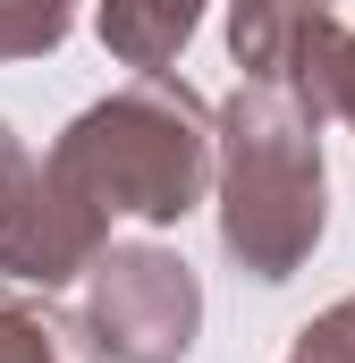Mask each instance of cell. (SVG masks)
I'll use <instances>...</instances> for the list:
<instances>
[{"label":"cell","mask_w":355,"mask_h":363,"mask_svg":"<svg viewBox=\"0 0 355 363\" xmlns=\"http://www.w3.org/2000/svg\"><path fill=\"white\" fill-rule=\"evenodd\" d=\"M279 85L296 93L313 118H347L355 127V26L322 17V26L288 51V77H279Z\"/></svg>","instance_id":"cell-8"},{"label":"cell","mask_w":355,"mask_h":363,"mask_svg":"<svg viewBox=\"0 0 355 363\" xmlns=\"http://www.w3.org/2000/svg\"><path fill=\"white\" fill-rule=\"evenodd\" d=\"M43 161L68 169L110 220L127 211L144 228H170L203 203V186L220 169V110L161 68V77H136V85L102 93L93 110H77Z\"/></svg>","instance_id":"cell-2"},{"label":"cell","mask_w":355,"mask_h":363,"mask_svg":"<svg viewBox=\"0 0 355 363\" xmlns=\"http://www.w3.org/2000/svg\"><path fill=\"white\" fill-rule=\"evenodd\" d=\"M322 17H339V0H229V60H237V77L279 85L288 77V51Z\"/></svg>","instance_id":"cell-6"},{"label":"cell","mask_w":355,"mask_h":363,"mask_svg":"<svg viewBox=\"0 0 355 363\" xmlns=\"http://www.w3.org/2000/svg\"><path fill=\"white\" fill-rule=\"evenodd\" d=\"M17 169H26V144H17V127H9V118H0V186L17 178Z\"/></svg>","instance_id":"cell-11"},{"label":"cell","mask_w":355,"mask_h":363,"mask_svg":"<svg viewBox=\"0 0 355 363\" xmlns=\"http://www.w3.org/2000/svg\"><path fill=\"white\" fill-rule=\"evenodd\" d=\"M220 254L263 287L313 262L322 228H330V169H322V118L288 85L237 77V93L220 101Z\"/></svg>","instance_id":"cell-1"},{"label":"cell","mask_w":355,"mask_h":363,"mask_svg":"<svg viewBox=\"0 0 355 363\" xmlns=\"http://www.w3.org/2000/svg\"><path fill=\"white\" fill-rule=\"evenodd\" d=\"M0 363H102L85 313H60L51 296H0Z\"/></svg>","instance_id":"cell-7"},{"label":"cell","mask_w":355,"mask_h":363,"mask_svg":"<svg viewBox=\"0 0 355 363\" xmlns=\"http://www.w3.org/2000/svg\"><path fill=\"white\" fill-rule=\"evenodd\" d=\"M195 17H203V0H102L93 34H102V51L119 68L161 77V68H178V51L195 43Z\"/></svg>","instance_id":"cell-5"},{"label":"cell","mask_w":355,"mask_h":363,"mask_svg":"<svg viewBox=\"0 0 355 363\" xmlns=\"http://www.w3.org/2000/svg\"><path fill=\"white\" fill-rule=\"evenodd\" d=\"M110 254V211L51 161H26L0 186V287H68L93 279V262Z\"/></svg>","instance_id":"cell-4"},{"label":"cell","mask_w":355,"mask_h":363,"mask_svg":"<svg viewBox=\"0 0 355 363\" xmlns=\"http://www.w3.org/2000/svg\"><path fill=\"white\" fill-rule=\"evenodd\" d=\"M77 26V0H0V60H43Z\"/></svg>","instance_id":"cell-9"},{"label":"cell","mask_w":355,"mask_h":363,"mask_svg":"<svg viewBox=\"0 0 355 363\" xmlns=\"http://www.w3.org/2000/svg\"><path fill=\"white\" fill-rule=\"evenodd\" d=\"M85 321L102 363H186L203 338V279L170 245H110L93 262Z\"/></svg>","instance_id":"cell-3"},{"label":"cell","mask_w":355,"mask_h":363,"mask_svg":"<svg viewBox=\"0 0 355 363\" xmlns=\"http://www.w3.org/2000/svg\"><path fill=\"white\" fill-rule=\"evenodd\" d=\"M288 363H355V296H339L330 313H313V321L296 330Z\"/></svg>","instance_id":"cell-10"}]
</instances>
